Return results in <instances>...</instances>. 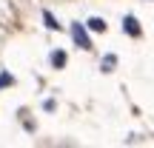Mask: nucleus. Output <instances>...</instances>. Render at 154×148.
<instances>
[{
	"mask_svg": "<svg viewBox=\"0 0 154 148\" xmlns=\"http://www.w3.org/2000/svg\"><path fill=\"white\" fill-rule=\"evenodd\" d=\"M72 40H74L77 49H83V51L91 49V37H88V32H86L83 23H72Z\"/></svg>",
	"mask_w": 154,
	"mask_h": 148,
	"instance_id": "1",
	"label": "nucleus"
},
{
	"mask_svg": "<svg viewBox=\"0 0 154 148\" xmlns=\"http://www.w3.org/2000/svg\"><path fill=\"white\" fill-rule=\"evenodd\" d=\"M91 32H106V20H100V17H88V23H86Z\"/></svg>",
	"mask_w": 154,
	"mask_h": 148,
	"instance_id": "4",
	"label": "nucleus"
},
{
	"mask_svg": "<svg viewBox=\"0 0 154 148\" xmlns=\"http://www.w3.org/2000/svg\"><path fill=\"white\" fill-rule=\"evenodd\" d=\"M114 63H117V57H106V60H103V71H111Z\"/></svg>",
	"mask_w": 154,
	"mask_h": 148,
	"instance_id": "7",
	"label": "nucleus"
},
{
	"mask_svg": "<svg viewBox=\"0 0 154 148\" xmlns=\"http://www.w3.org/2000/svg\"><path fill=\"white\" fill-rule=\"evenodd\" d=\"M43 20H46V26H49V29H60V23L54 20V14H51V11H43Z\"/></svg>",
	"mask_w": 154,
	"mask_h": 148,
	"instance_id": "5",
	"label": "nucleus"
},
{
	"mask_svg": "<svg viewBox=\"0 0 154 148\" xmlns=\"http://www.w3.org/2000/svg\"><path fill=\"white\" fill-rule=\"evenodd\" d=\"M49 60H51V66H54V68H63V66L69 63V57H66V51H60V49H57V51H51V57H49Z\"/></svg>",
	"mask_w": 154,
	"mask_h": 148,
	"instance_id": "3",
	"label": "nucleus"
},
{
	"mask_svg": "<svg viewBox=\"0 0 154 148\" xmlns=\"http://www.w3.org/2000/svg\"><path fill=\"white\" fill-rule=\"evenodd\" d=\"M11 83H14V80H11V74H0V88H6V86H11Z\"/></svg>",
	"mask_w": 154,
	"mask_h": 148,
	"instance_id": "6",
	"label": "nucleus"
},
{
	"mask_svg": "<svg viewBox=\"0 0 154 148\" xmlns=\"http://www.w3.org/2000/svg\"><path fill=\"white\" fill-rule=\"evenodd\" d=\"M123 32L131 34V37H140V34H143V29H140L137 17H126V20H123Z\"/></svg>",
	"mask_w": 154,
	"mask_h": 148,
	"instance_id": "2",
	"label": "nucleus"
}]
</instances>
